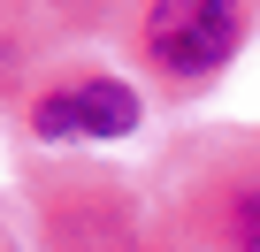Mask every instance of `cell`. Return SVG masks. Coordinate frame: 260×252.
I'll list each match as a JSON object with an SVG mask.
<instances>
[{
    "instance_id": "cell-1",
    "label": "cell",
    "mask_w": 260,
    "mask_h": 252,
    "mask_svg": "<svg viewBox=\"0 0 260 252\" xmlns=\"http://www.w3.org/2000/svg\"><path fill=\"white\" fill-rule=\"evenodd\" d=\"M237 46H245V0H146L138 16V54L176 84L214 77Z\"/></svg>"
},
{
    "instance_id": "cell-2",
    "label": "cell",
    "mask_w": 260,
    "mask_h": 252,
    "mask_svg": "<svg viewBox=\"0 0 260 252\" xmlns=\"http://www.w3.org/2000/svg\"><path fill=\"white\" fill-rule=\"evenodd\" d=\"M31 130L39 138H122L138 130V92L122 77H77L31 107Z\"/></svg>"
},
{
    "instance_id": "cell-3",
    "label": "cell",
    "mask_w": 260,
    "mask_h": 252,
    "mask_svg": "<svg viewBox=\"0 0 260 252\" xmlns=\"http://www.w3.org/2000/svg\"><path fill=\"white\" fill-rule=\"evenodd\" d=\"M214 237H222V252H260V176H252V184H230V191H222Z\"/></svg>"
}]
</instances>
